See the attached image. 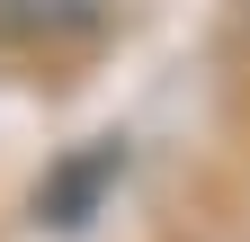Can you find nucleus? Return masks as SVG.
<instances>
[{"label":"nucleus","instance_id":"obj_1","mask_svg":"<svg viewBox=\"0 0 250 242\" xmlns=\"http://www.w3.org/2000/svg\"><path fill=\"white\" fill-rule=\"evenodd\" d=\"M116 179H125V144H81V153L62 162V170H45V189H36V216L72 233V224H89V216H99V197L116 189Z\"/></svg>","mask_w":250,"mask_h":242},{"label":"nucleus","instance_id":"obj_2","mask_svg":"<svg viewBox=\"0 0 250 242\" xmlns=\"http://www.w3.org/2000/svg\"><path fill=\"white\" fill-rule=\"evenodd\" d=\"M107 0H0V27L9 36H81V27H99Z\"/></svg>","mask_w":250,"mask_h":242}]
</instances>
